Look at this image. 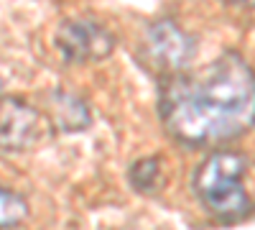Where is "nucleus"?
<instances>
[{"label":"nucleus","instance_id":"nucleus-1","mask_svg":"<svg viewBox=\"0 0 255 230\" xmlns=\"http://www.w3.org/2000/svg\"><path fill=\"white\" fill-rule=\"evenodd\" d=\"M158 115L184 146H217L255 128V72L238 51H225L202 69L161 77Z\"/></svg>","mask_w":255,"mask_h":230},{"label":"nucleus","instance_id":"nucleus-3","mask_svg":"<svg viewBox=\"0 0 255 230\" xmlns=\"http://www.w3.org/2000/svg\"><path fill=\"white\" fill-rule=\"evenodd\" d=\"M197 56V38L174 20H156L148 26L143 41V61L161 74L181 72Z\"/></svg>","mask_w":255,"mask_h":230},{"label":"nucleus","instance_id":"nucleus-7","mask_svg":"<svg viewBox=\"0 0 255 230\" xmlns=\"http://www.w3.org/2000/svg\"><path fill=\"white\" fill-rule=\"evenodd\" d=\"M130 179L133 190L140 192V195H153L161 190L163 184V166H161V159L158 156H145V159H138L133 166H130Z\"/></svg>","mask_w":255,"mask_h":230},{"label":"nucleus","instance_id":"nucleus-2","mask_svg":"<svg viewBox=\"0 0 255 230\" xmlns=\"http://www.w3.org/2000/svg\"><path fill=\"white\" fill-rule=\"evenodd\" d=\"M248 156L240 151H215L209 154L191 177V190L202 207L220 223H243L253 215V200L245 190Z\"/></svg>","mask_w":255,"mask_h":230},{"label":"nucleus","instance_id":"nucleus-5","mask_svg":"<svg viewBox=\"0 0 255 230\" xmlns=\"http://www.w3.org/2000/svg\"><path fill=\"white\" fill-rule=\"evenodd\" d=\"M49 131L51 120L28 102L18 97L0 100V151H28L44 141Z\"/></svg>","mask_w":255,"mask_h":230},{"label":"nucleus","instance_id":"nucleus-8","mask_svg":"<svg viewBox=\"0 0 255 230\" xmlns=\"http://www.w3.org/2000/svg\"><path fill=\"white\" fill-rule=\"evenodd\" d=\"M28 215V205L18 192L8 190L0 184V228H10L18 225L20 220H26Z\"/></svg>","mask_w":255,"mask_h":230},{"label":"nucleus","instance_id":"nucleus-10","mask_svg":"<svg viewBox=\"0 0 255 230\" xmlns=\"http://www.w3.org/2000/svg\"><path fill=\"white\" fill-rule=\"evenodd\" d=\"M0 92H3V79H0Z\"/></svg>","mask_w":255,"mask_h":230},{"label":"nucleus","instance_id":"nucleus-6","mask_svg":"<svg viewBox=\"0 0 255 230\" xmlns=\"http://www.w3.org/2000/svg\"><path fill=\"white\" fill-rule=\"evenodd\" d=\"M51 123L64 133H77L92 123V113L77 95L54 92L51 95Z\"/></svg>","mask_w":255,"mask_h":230},{"label":"nucleus","instance_id":"nucleus-4","mask_svg":"<svg viewBox=\"0 0 255 230\" xmlns=\"http://www.w3.org/2000/svg\"><path fill=\"white\" fill-rule=\"evenodd\" d=\"M54 44L67 64H90L108 59L115 51V36L90 18L61 20L54 33Z\"/></svg>","mask_w":255,"mask_h":230},{"label":"nucleus","instance_id":"nucleus-9","mask_svg":"<svg viewBox=\"0 0 255 230\" xmlns=\"http://www.w3.org/2000/svg\"><path fill=\"white\" fill-rule=\"evenodd\" d=\"M230 5H240V8H255V0H225Z\"/></svg>","mask_w":255,"mask_h":230}]
</instances>
